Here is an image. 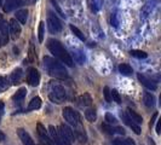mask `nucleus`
Instances as JSON below:
<instances>
[{"label":"nucleus","instance_id":"f257e3e1","mask_svg":"<svg viewBox=\"0 0 161 145\" xmlns=\"http://www.w3.org/2000/svg\"><path fill=\"white\" fill-rule=\"evenodd\" d=\"M42 65L50 76H53L56 79H67L68 78V72L65 69L64 64H62L59 61H57L52 57H44Z\"/></svg>","mask_w":161,"mask_h":145},{"label":"nucleus","instance_id":"f03ea898","mask_svg":"<svg viewBox=\"0 0 161 145\" xmlns=\"http://www.w3.org/2000/svg\"><path fill=\"white\" fill-rule=\"evenodd\" d=\"M46 46H47L48 51L56 57V58H58L62 63H64V64L68 65V67H73V65H74V61H73L70 53L65 50L64 46H63L58 40L48 39Z\"/></svg>","mask_w":161,"mask_h":145},{"label":"nucleus","instance_id":"7ed1b4c3","mask_svg":"<svg viewBox=\"0 0 161 145\" xmlns=\"http://www.w3.org/2000/svg\"><path fill=\"white\" fill-rule=\"evenodd\" d=\"M48 98L52 103H56V104H62L63 102H65L67 99V92L65 89L62 85H52L51 89L48 91Z\"/></svg>","mask_w":161,"mask_h":145},{"label":"nucleus","instance_id":"20e7f679","mask_svg":"<svg viewBox=\"0 0 161 145\" xmlns=\"http://www.w3.org/2000/svg\"><path fill=\"white\" fill-rule=\"evenodd\" d=\"M62 115H63V119H64L69 125H72L73 127H76V126L81 125L79 113L75 111L70 106H65L64 109L62 110Z\"/></svg>","mask_w":161,"mask_h":145},{"label":"nucleus","instance_id":"39448f33","mask_svg":"<svg viewBox=\"0 0 161 145\" xmlns=\"http://www.w3.org/2000/svg\"><path fill=\"white\" fill-rule=\"evenodd\" d=\"M46 23H47L48 32L51 33V34H58L62 30V22L56 16V13L52 12V11H48L47 12V21H46Z\"/></svg>","mask_w":161,"mask_h":145},{"label":"nucleus","instance_id":"423d86ee","mask_svg":"<svg viewBox=\"0 0 161 145\" xmlns=\"http://www.w3.org/2000/svg\"><path fill=\"white\" fill-rule=\"evenodd\" d=\"M8 35L11 36L12 40H17L21 36V25L17 22L15 18H11L8 22Z\"/></svg>","mask_w":161,"mask_h":145},{"label":"nucleus","instance_id":"0eeeda50","mask_svg":"<svg viewBox=\"0 0 161 145\" xmlns=\"http://www.w3.org/2000/svg\"><path fill=\"white\" fill-rule=\"evenodd\" d=\"M36 132H38V136L40 138V143H41L40 145H56L51 140V138L48 136L46 128H45L41 123H38V125H36Z\"/></svg>","mask_w":161,"mask_h":145},{"label":"nucleus","instance_id":"6e6552de","mask_svg":"<svg viewBox=\"0 0 161 145\" xmlns=\"http://www.w3.org/2000/svg\"><path fill=\"white\" fill-rule=\"evenodd\" d=\"M27 82L31 86H33V87L38 86L39 82H40V74H39V72L35 68H33V67L29 68L28 72H27Z\"/></svg>","mask_w":161,"mask_h":145},{"label":"nucleus","instance_id":"1a4fd4ad","mask_svg":"<svg viewBox=\"0 0 161 145\" xmlns=\"http://www.w3.org/2000/svg\"><path fill=\"white\" fill-rule=\"evenodd\" d=\"M137 79H138V81L141 82V85L144 86L147 89H150V91H156V89H158L156 82H154L153 80L148 79L143 74H137Z\"/></svg>","mask_w":161,"mask_h":145},{"label":"nucleus","instance_id":"9d476101","mask_svg":"<svg viewBox=\"0 0 161 145\" xmlns=\"http://www.w3.org/2000/svg\"><path fill=\"white\" fill-rule=\"evenodd\" d=\"M74 137L76 140H79L81 144H86L87 143V134L85 132V128L82 127V125H79L76 127H74Z\"/></svg>","mask_w":161,"mask_h":145},{"label":"nucleus","instance_id":"9b49d317","mask_svg":"<svg viewBox=\"0 0 161 145\" xmlns=\"http://www.w3.org/2000/svg\"><path fill=\"white\" fill-rule=\"evenodd\" d=\"M120 116H121V119H122V121H124V123L125 125H127L130 128L132 129L136 134H141V127H139V125H137V123H135L133 121L130 119L129 116H127V114L126 113H121L120 114Z\"/></svg>","mask_w":161,"mask_h":145},{"label":"nucleus","instance_id":"f8f14e48","mask_svg":"<svg viewBox=\"0 0 161 145\" xmlns=\"http://www.w3.org/2000/svg\"><path fill=\"white\" fill-rule=\"evenodd\" d=\"M17 134H18V137H19V139H21V142H22L23 145H35L34 142H33L32 137H31V134L25 129L18 128L17 129Z\"/></svg>","mask_w":161,"mask_h":145},{"label":"nucleus","instance_id":"ddd939ff","mask_svg":"<svg viewBox=\"0 0 161 145\" xmlns=\"http://www.w3.org/2000/svg\"><path fill=\"white\" fill-rule=\"evenodd\" d=\"M22 76H23V70L21 68H16L14 72H11V75L8 78L10 85H18L22 80Z\"/></svg>","mask_w":161,"mask_h":145},{"label":"nucleus","instance_id":"4468645a","mask_svg":"<svg viewBox=\"0 0 161 145\" xmlns=\"http://www.w3.org/2000/svg\"><path fill=\"white\" fill-rule=\"evenodd\" d=\"M48 134H50L51 140H52L56 145H63L62 139H61V136H59V132L57 131L55 126H52V125L48 126Z\"/></svg>","mask_w":161,"mask_h":145},{"label":"nucleus","instance_id":"2eb2a0df","mask_svg":"<svg viewBox=\"0 0 161 145\" xmlns=\"http://www.w3.org/2000/svg\"><path fill=\"white\" fill-rule=\"evenodd\" d=\"M59 132L63 134V136H65V137L68 138L70 142H74L75 140V137H74V132H73V129L68 126V125H65V123H62L61 126H59Z\"/></svg>","mask_w":161,"mask_h":145},{"label":"nucleus","instance_id":"dca6fc26","mask_svg":"<svg viewBox=\"0 0 161 145\" xmlns=\"http://www.w3.org/2000/svg\"><path fill=\"white\" fill-rule=\"evenodd\" d=\"M27 96V89L25 87H21V89H18L16 91V93L12 96V102H15V103H21V102H23V99L25 98Z\"/></svg>","mask_w":161,"mask_h":145},{"label":"nucleus","instance_id":"f3484780","mask_svg":"<svg viewBox=\"0 0 161 145\" xmlns=\"http://www.w3.org/2000/svg\"><path fill=\"white\" fill-rule=\"evenodd\" d=\"M78 102H79V105L80 106H84V108H89L92 104V98L89 93H84L81 94L79 98H78Z\"/></svg>","mask_w":161,"mask_h":145},{"label":"nucleus","instance_id":"a211bd4d","mask_svg":"<svg viewBox=\"0 0 161 145\" xmlns=\"http://www.w3.org/2000/svg\"><path fill=\"white\" fill-rule=\"evenodd\" d=\"M16 19L18 23L25 24L27 23V19H28V10L27 8H22V10H18L16 12Z\"/></svg>","mask_w":161,"mask_h":145},{"label":"nucleus","instance_id":"6ab92c4d","mask_svg":"<svg viewBox=\"0 0 161 145\" xmlns=\"http://www.w3.org/2000/svg\"><path fill=\"white\" fill-rule=\"evenodd\" d=\"M41 106V99L39 97H34L31 99V102H29V104L27 106V111H33V110H38V109H40Z\"/></svg>","mask_w":161,"mask_h":145},{"label":"nucleus","instance_id":"aec40b11","mask_svg":"<svg viewBox=\"0 0 161 145\" xmlns=\"http://www.w3.org/2000/svg\"><path fill=\"white\" fill-rule=\"evenodd\" d=\"M72 58H74L73 61H75V62H76V63H79V64H84V63H85V61H86L85 53H84L81 50H74V51H73Z\"/></svg>","mask_w":161,"mask_h":145},{"label":"nucleus","instance_id":"412c9836","mask_svg":"<svg viewBox=\"0 0 161 145\" xmlns=\"http://www.w3.org/2000/svg\"><path fill=\"white\" fill-rule=\"evenodd\" d=\"M22 4V0H6V4L4 6V11L5 12H10L14 8H18Z\"/></svg>","mask_w":161,"mask_h":145},{"label":"nucleus","instance_id":"4be33fe9","mask_svg":"<svg viewBox=\"0 0 161 145\" xmlns=\"http://www.w3.org/2000/svg\"><path fill=\"white\" fill-rule=\"evenodd\" d=\"M143 102L147 108H154L155 106V97L149 93V92H144L143 94Z\"/></svg>","mask_w":161,"mask_h":145},{"label":"nucleus","instance_id":"5701e85b","mask_svg":"<svg viewBox=\"0 0 161 145\" xmlns=\"http://www.w3.org/2000/svg\"><path fill=\"white\" fill-rule=\"evenodd\" d=\"M127 116H129L131 120L133 121L135 123H137V125H141V123H143V117L137 114L135 110H132V109H127Z\"/></svg>","mask_w":161,"mask_h":145},{"label":"nucleus","instance_id":"b1692460","mask_svg":"<svg viewBox=\"0 0 161 145\" xmlns=\"http://www.w3.org/2000/svg\"><path fill=\"white\" fill-rule=\"evenodd\" d=\"M119 72H120L121 75H124V76H130V75L133 74V69H132L131 65L126 64V63H122V64L119 65Z\"/></svg>","mask_w":161,"mask_h":145},{"label":"nucleus","instance_id":"393cba45","mask_svg":"<svg viewBox=\"0 0 161 145\" xmlns=\"http://www.w3.org/2000/svg\"><path fill=\"white\" fill-rule=\"evenodd\" d=\"M85 119L89 122H95L97 120V111L93 108H87L85 111Z\"/></svg>","mask_w":161,"mask_h":145},{"label":"nucleus","instance_id":"a878e982","mask_svg":"<svg viewBox=\"0 0 161 145\" xmlns=\"http://www.w3.org/2000/svg\"><path fill=\"white\" fill-rule=\"evenodd\" d=\"M0 30H1V40H3V44H8V25L6 24V22L0 27Z\"/></svg>","mask_w":161,"mask_h":145},{"label":"nucleus","instance_id":"bb28decb","mask_svg":"<svg viewBox=\"0 0 161 145\" xmlns=\"http://www.w3.org/2000/svg\"><path fill=\"white\" fill-rule=\"evenodd\" d=\"M130 55L135 58H138V59H144L148 57V53L142 51V50H131L130 51Z\"/></svg>","mask_w":161,"mask_h":145},{"label":"nucleus","instance_id":"cd10ccee","mask_svg":"<svg viewBox=\"0 0 161 145\" xmlns=\"http://www.w3.org/2000/svg\"><path fill=\"white\" fill-rule=\"evenodd\" d=\"M103 6V0H91V10L93 12H98Z\"/></svg>","mask_w":161,"mask_h":145},{"label":"nucleus","instance_id":"c85d7f7f","mask_svg":"<svg viewBox=\"0 0 161 145\" xmlns=\"http://www.w3.org/2000/svg\"><path fill=\"white\" fill-rule=\"evenodd\" d=\"M44 36H45V22L41 21L39 23V28H38V40H39V42L44 41Z\"/></svg>","mask_w":161,"mask_h":145},{"label":"nucleus","instance_id":"c756f323","mask_svg":"<svg viewBox=\"0 0 161 145\" xmlns=\"http://www.w3.org/2000/svg\"><path fill=\"white\" fill-rule=\"evenodd\" d=\"M69 28H70V30L73 32V34L79 39V40H81V41H85V35L81 33V30L80 29H78L75 25H73V24H70L69 25Z\"/></svg>","mask_w":161,"mask_h":145},{"label":"nucleus","instance_id":"7c9ffc66","mask_svg":"<svg viewBox=\"0 0 161 145\" xmlns=\"http://www.w3.org/2000/svg\"><path fill=\"white\" fill-rule=\"evenodd\" d=\"M36 59V55H35V48H34V45L31 44L29 45V48H28V61L31 63H34Z\"/></svg>","mask_w":161,"mask_h":145},{"label":"nucleus","instance_id":"2f4dec72","mask_svg":"<svg viewBox=\"0 0 161 145\" xmlns=\"http://www.w3.org/2000/svg\"><path fill=\"white\" fill-rule=\"evenodd\" d=\"M8 87H10V81H8V79L4 78V76H0V92H4Z\"/></svg>","mask_w":161,"mask_h":145},{"label":"nucleus","instance_id":"473e14b6","mask_svg":"<svg viewBox=\"0 0 161 145\" xmlns=\"http://www.w3.org/2000/svg\"><path fill=\"white\" fill-rule=\"evenodd\" d=\"M110 96H112V100L115 102V103H118V104H120L121 103V96L120 93L118 92V89H110Z\"/></svg>","mask_w":161,"mask_h":145},{"label":"nucleus","instance_id":"72a5a7b5","mask_svg":"<svg viewBox=\"0 0 161 145\" xmlns=\"http://www.w3.org/2000/svg\"><path fill=\"white\" fill-rule=\"evenodd\" d=\"M104 120L105 122L108 123V125H116L118 123V120H116V117L114 116L113 114H110V113H107L105 114V116H104Z\"/></svg>","mask_w":161,"mask_h":145},{"label":"nucleus","instance_id":"f704fd0d","mask_svg":"<svg viewBox=\"0 0 161 145\" xmlns=\"http://www.w3.org/2000/svg\"><path fill=\"white\" fill-rule=\"evenodd\" d=\"M102 131H103L104 133H107V134H109V136L115 134V127H113L112 125H108V123L102 125Z\"/></svg>","mask_w":161,"mask_h":145},{"label":"nucleus","instance_id":"c9c22d12","mask_svg":"<svg viewBox=\"0 0 161 145\" xmlns=\"http://www.w3.org/2000/svg\"><path fill=\"white\" fill-rule=\"evenodd\" d=\"M103 94H104V99L107 103H112V96H110V89L108 86H105L103 89Z\"/></svg>","mask_w":161,"mask_h":145},{"label":"nucleus","instance_id":"e433bc0d","mask_svg":"<svg viewBox=\"0 0 161 145\" xmlns=\"http://www.w3.org/2000/svg\"><path fill=\"white\" fill-rule=\"evenodd\" d=\"M51 3H52V5H53V8H56V11L58 12V15H61L62 17H64V13L62 12V10H61V8L58 6V4L56 3V0H51Z\"/></svg>","mask_w":161,"mask_h":145},{"label":"nucleus","instance_id":"4c0bfd02","mask_svg":"<svg viewBox=\"0 0 161 145\" xmlns=\"http://www.w3.org/2000/svg\"><path fill=\"white\" fill-rule=\"evenodd\" d=\"M113 145H125V139H122V138H115L113 140Z\"/></svg>","mask_w":161,"mask_h":145},{"label":"nucleus","instance_id":"58836bf2","mask_svg":"<svg viewBox=\"0 0 161 145\" xmlns=\"http://www.w3.org/2000/svg\"><path fill=\"white\" fill-rule=\"evenodd\" d=\"M110 21H112V25H114V27H118L119 22H118V18H116V15H115V13H114V15H112Z\"/></svg>","mask_w":161,"mask_h":145},{"label":"nucleus","instance_id":"ea45409f","mask_svg":"<svg viewBox=\"0 0 161 145\" xmlns=\"http://www.w3.org/2000/svg\"><path fill=\"white\" fill-rule=\"evenodd\" d=\"M158 116H159V114L158 113H154V115H153V117H152V120H150V127H153L154 126V123H155V121H156V119H158Z\"/></svg>","mask_w":161,"mask_h":145},{"label":"nucleus","instance_id":"a19ab883","mask_svg":"<svg viewBox=\"0 0 161 145\" xmlns=\"http://www.w3.org/2000/svg\"><path fill=\"white\" fill-rule=\"evenodd\" d=\"M115 133H119V134H121V136H124L125 134V129L122 128V127H115Z\"/></svg>","mask_w":161,"mask_h":145},{"label":"nucleus","instance_id":"79ce46f5","mask_svg":"<svg viewBox=\"0 0 161 145\" xmlns=\"http://www.w3.org/2000/svg\"><path fill=\"white\" fill-rule=\"evenodd\" d=\"M125 145H136V143H135V140H133V139H131V138H126V139H125Z\"/></svg>","mask_w":161,"mask_h":145},{"label":"nucleus","instance_id":"37998d69","mask_svg":"<svg viewBox=\"0 0 161 145\" xmlns=\"http://www.w3.org/2000/svg\"><path fill=\"white\" fill-rule=\"evenodd\" d=\"M5 138H6V136H5V133L0 131V142H4V140H5Z\"/></svg>","mask_w":161,"mask_h":145},{"label":"nucleus","instance_id":"c03bdc74","mask_svg":"<svg viewBox=\"0 0 161 145\" xmlns=\"http://www.w3.org/2000/svg\"><path fill=\"white\" fill-rule=\"evenodd\" d=\"M4 108H5V105L0 100V115H3V113H4Z\"/></svg>","mask_w":161,"mask_h":145},{"label":"nucleus","instance_id":"a18cd8bd","mask_svg":"<svg viewBox=\"0 0 161 145\" xmlns=\"http://www.w3.org/2000/svg\"><path fill=\"white\" fill-rule=\"evenodd\" d=\"M147 140H148V144H149V145H155V143H154V140H153V139H152L150 137H148V139H147Z\"/></svg>","mask_w":161,"mask_h":145},{"label":"nucleus","instance_id":"49530a36","mask_svg":"<svg viewBox=\"0 0 161 145\" xmlns=\"http://www.w3.org/2000/svg\"><path fill=\"white\" fill-rule=\"evenodd\" d=\"M156 133L160 134V121H158V125H156Z\"/></svg>","mask_w":161,"mask_h":145},{"label":"nucleus","instance_id":"de8ad7c7","mask_svg":"<svg viewBox=\"0 0 161 145\" xmlns=\"http://www.w3.org/2000/svg\"><path fill=\"white\" fill-rule=\"evenodd\" d=\"M4 23H5V21H4V18H3V16L0 15V27H1V25H3Z\"/></svg>","mask_w":161,"mask_h":145},{"label":"nucleus","instance_id":"09e8293b","mask_svg":"<svg viewBox=\"0 0 161 145\" xmlns=\"http://www.w3.org/2000/svg\"><path fill=\"white\" fill-rule=\"evenodd\" d=\"M3 46V40H1V36H0V47Z\"/></svg>","mask_w":161,"mask_h":145},{"label":"nucleus","instance_id":"8fccbe9b","mask_svg":"<svg viewBox=\"0 0 161 145\" xmlns=\"http://www.w3.org/2000/svg\"><path fill=\"white\" fill-rule=\"evenodd\" d=\"M3 6V0H0V8Z\"/></svg>","mask_w":161,"mask_h":145}]
</instances>
